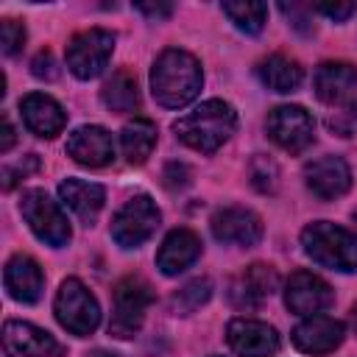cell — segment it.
<instances>
[{
  "label": "cell",
  "instance_id": "3",
  "mask_svg": "<svg viewBox=\"0 0 357 357\" xmlns=\"http://www.w3.org/2000/svg\"><path fill=\"white\" fill-rule=\"evenodd\" d=\"M301 245L312 262L329 271H340V273L357 271V234H351L343 226H335L329 220H315L301 231Z\"/></svg>",
  "mask_w": 357,
  "mask_h": 357
},
{
  "label": "cell",
  "instance_id": "6",
  "mask_svg": "<svg viewBox=\"0 0 357 357\" xmlns=\"http://www.w3.org/2000/svg\"><path fill=\"white\" fill-rule=\"evenodd\" d=\"M112 50H114V33L112 31L86 28V31H78L67 42L64 59H67V67H70V73L75 78L89 81V78L103 73V67L112 59Z\"/></svg>",
  "mask_w": 357,
  "mask_h": 357
},
{
  "label": "cell",
  "instance_id": "8",
  "mask_svg": "<svg viewBox=\"0 0 357 357\" xmlns=\"http://www.w3.org/2000/svg\"><path fill=\"white\" fill-rule=\"evenodd\" d=\"M159 220L162 215L151 195H134L112 218V237L123 248H137L145 240H151V234L159 229Z\"/></svg>",
  "mask_w": 357,
  "mask_h": 357
},
{
  "label": "cell",
  "instance_id": "26",
  "mask_svg": "<svg viewBox=\"0 0 357 357\" xmlns=\"http://www.w3.org/2000/svg\"><path fill=\"white\" fill-rule=\"evenodd\" d=\"M223 14L245 33H259L268 17V6L257 0H240V3H223Z\"/></svg>",
  "mask_w": 357,
  "mask_h": 357
},
{
  "label": "cell",
  "instance_id": "10",
  "mask_svg": "<svg viewBox=\"0 0 357 357\" xmlns=\"http://www.w3.org/2000/svg\"><path fill=\"white\" fill-rule=\"evenodd\" d=\"M315 95L321 103L343 109L357 106V67L349 61H324L315 70Z\"/></svg>",
  "mask_w": 357,
  "mask_h": 357
},
{
  "label": "cell",
  "instance_id": "16",
  "mask_svg": "<svg viewBox=\"0 0 357 357\" xmlns=\"http://www.w3.org/2000/svg\"><path fill=\"white\" fill-rule=\"evenodd\" d=\"M343 324L329 315H307L296 329H293V346L304 354H329L343 343Z\"/></svg>",
  "mask_w": 357,
  "mask_h": 357
},
{
  "label": "cell",
  "instance_id": "18",
  "mask_svg": "<svg viewBox=\"0 0 357 357\" xmlns=\"http://www.w3.org/2000/svg\"><path fill=\"white\" fill-rule=\"evenodd\" d=\"M20 114L28 131H33L36 137L53 139L56 134L64 131L67 126V112L45 92H31L20 100Z\"/></svg>",
  "mask_w": 357,
  "mask_h": 357
},
{
  "label": "cell",
  "instance_id": "39",
  "mask_svg": "<svg viewBox=\"0 0 357 357\" xmlns=\"http://www.w3.org/2000/svg\"><path fill=\"white\" fill-rule=\"evenodd\" d=\"M212 357H218V354H212Z\"/></svg>",
  "mask_w": 357,
  "mask_h": 357
},
{
  "label": "cell",
  "instance_id": "1",
  "mask_svg": "<svg viewBox=\"0 0 357 357\" xmlns=\"http://www.w3.org/2000/svg\"><path fill=\"white\" fill-rule=\"evenodd\" d=\"M201 64L195 56L178 47H167L159 53L151 70V92L159 106L181 109L201 92Z\"/></svg>",
  "mask_w": 357,
  "mask_h": 357
},
{
  "label": "cell",
  "instance_id": "25",
  "mask_svg": "<svg viewBox=\"0 0 357 357\" xmlns=\"http://www.w3.org/2000/svg\"><path fill=\"white\" fill-rule=\"evenodd\" d=\"M120 145L131 165H142L156 148V126L148 117H134L131 123L123 126Z\"/></svg>",
  "mask_w": 357,
  "mask_h": 357
},
{
  "label": "cell",
  "instance_id": "27",
  "mask_svg": "<svg viewBox=\"0 0 357 357\" xmlns=\"http://www.w3.org/2000/svg\"><path fill=\"white\" fill-rule=\"evenodd\" d=\"M209 296H212V282H209V279H192V282H187V284L170 298V304H173L176 312L190 315V312H195L201 304H206Z\"/></svg>",
  "mask_w": 357,
  "mask_h": 357
},
{
  "label": "cell",
  "instance_id": "17",
  "mask_svg": "<svg viewBox=\"0 0 357 357\" xmlns=\"http://www.w3.org/2000/svg\"><path fill=\"white\" fill-rule=\"evenodd\" d=\"M67 156L84 167H103L114 159V137L103 126H81L67 137Z\"/></svg>",
  "mask_w": 357,
  "mask_h": 357
},
{
  "label": "cell",
  "instance_id": "11",
  "mask_svg": "<svg viewBox=\"0 0 357 357\" xmlns=\"http://www.w3.org/2000/svg\"><path fill=\"white\" fill-rule=\"evenodd\" d=\"M332 301H335V293L321 276H315L312 271L290 273V279L284 284V304H287L290 312L315 315V312L332 307Z\"/></svg>",
  "mask_w": 357,
  "mask_h": 357
},
{
  "label": "cell",
  "instance_id": "23",
  "mask_svg": "<svg viewBox=\"0 0 357 357\" xmlns=\"http://www.w3.org/2000/svg\"><path fill=\"white\" fill-rule=\"evenodd\" d=\"M257 75H259V81H262L268 89L282 92V95H284V92H296L298 84L304 81L301 64H298L296 59L284 56V53H273V56L262 59L259 67H257Z\"/></svg>",
  "mask_w": 357,
  "mask_h": 357
},
{
  "label": "cell",
  "instance_id": "31",
  "mask_svg": "<svg viewBox=\"0 0 357 357\" xmlns=\"http://www.w3.org/2000/svg\"><path fill=\"white\" fill-rule=\"evenodd\" d=\"M36 167H39V159H36V153H28V156H22L20 162H14V165H6V167H3V190H11L17 181H22L25 176H31Z\"/></svg>",
  "mask_w": 357,
  "mask_h": 357
},
{
  "label": "cell",
  "instance_id": "4",
  "mask_svg": "<svg viewBox=\"0 0 357 357\" xmlns=\"http://www.w3.org/2000/svg\"><path fill=\"white\" fill-rule=\"evenodd\" d=\"M53 312H56V321L78 337L92 335L100 324V307L95 296L86 290L81 279H73V276L61 282L56 301H53Z\"/></svg>",
  "mask_w": 357,
  "mask_h": 357
},
{
  "label": "cell",
  "instance_id": "28",
  "mask_svg": "<svg viewBox=\"0 0 357 357\" xmlns=\"http://www.w3.org/2000/svg\"><path fill=\"white\" fill-rule=\"evenodd\" d=\"M248 173H251V184H254L259 192H273L276 184H279V167H276V162H273L271 156L257 153V156L251 159Z\"/></svg>",
  "mask_w": 357,
  "mask_h": 357
},
{
  "label": "cell",
  "instance_id": "30",
  "mask_svg": "<svg viewBox=\"0 0 357 357\" xmlns=\"http://www.w3.org/2000/svg\"><path fill=\"white\" fill-rule=\"evenodd\" d=\"M0 45H3V53L6 56L20 53L22 45H25V28H22V22L3 20V25H0Z\"/></svg>",
  "mask_w": 357,
  "mask_h": 357
},
{
  "label": "cell",
  "instance_id": "35",
  "mask_svg": "<svg viewBox=\"0 0 357 357\" xmlns=\"http://www.w3.org/2000/svg\"><path fill=\"white\" fill-rule=\"evenodd\" d=\"M134 8L142 11V14H148V17H156V20L173 14V3H137Z\"/></svg>",
  "mask_w": 357,
  "mask_h": 357
},
{
  "label": "cell",
  "instance_id": "21",
  "mask_svg": "<svg viewBox=\"0 0 357 357\" xmlns=\"http://www.w3.org/2000/svg\"><path fill=\"white\" fill-rule=\"evenodd\" d=\"M201 257V240L190 229H173L156 251V268L165 276H178Z\"/></svg>",
  "mask_w": 357,
  "mask_h": 357
},
{
  "label": "cell",
  "instance_id": "5",
  "mask_svg": "<svg viewBox=\"0 0 357 357\" xmlns=\"http://www.w3.org/2000/svg\"><path fill=\"white\" fill-rule=\"evenodd\" d=\"M20 212L25 218V223L31 226V231L42 243H47L53 248H61V245L70 243V234L73 231H70L67 215L61 212L59 201H53L45 190H28V192H22Z\"/></svg>",
  "mask_w": 357,
  "mask_h": 357
},
{
  "label": "cell",
  "instance_id": "14",
  "mask_svg": "<svg viewBox=\"0 0 357 357\" xmlns=\"http://www.w3.org/2000/svg\"><path fill=\"white\" fill-rule=\"evenodd\" d=\"M215 240L226 245H254L262 237V220L245 206H223L209 220Z\"/></svg>",
  "mask_w": 357,
  "mask_h": 357
},
{
  "label": "cell",
  "instance_id": "24",
  "mask_svg": "<svg viewBox=\"0 0 357 357\" xmlns=\"http://www.w3.org/2000/svg\"><path fill=\"white\" fill-rule=\"evenodd\" d=\"M100 100L109 112L114 114H128L139 109V89H137V78L128 70H117L100 89Z\"/></svg>",
  "mask_w": 357,
  "mask_h": 357
},
{
  "label": "cell",
  "instance_id": "29",
  "mask_svg": "<svg viewBox=\"0 0 357 357\" xmlns=\"http://www.w3.org/2000/svg\"><path fill=\"white\" fill-rule=\"evenodd\" d=\"M326 126H329V131L337 134V137H354V134H357V106L335 109V112L326 117Z\"/></svg>",
  "mask_w": 357,
  "mask_h": 357
},
{
  "label": "cell",
  "instance_id": "19",
  "mask_svg": "<svg viewBox=\"0 0 357 357\" xmlns=\"http://www.w3.org/2000/svg\"><path fill=\"white\" fill-rule=\"evenodd\" d=\"M304 178L312 195L329 201V198L343 195L351 187V167L340 156H321L304 167Z\"/></svg>",
  "mask_w": 357,
  "mask_h": 357
},
{
  "label": "cell",
  "instance_id": "2",
  "mask_svg": "<svg viewBox=\"0 0 357 357\" xmlns=\"http://www.w3.org/2000/svg\"><path fill=\"white\" fill-rule=\"evenodd\" d=\"M237 128V112L226 100H204L195 112L173 123L176 137L198 153H215Z\"/></svg>",
  "mask_w": 357,
  "mask_h": 357
},
{
  "label": "cell",
  "instance_id": "37",
  "mask_svg": "<svg viewBox=\"0 0 357 357\" xmlns=\"http://www.w3.org/2000/svg\"><path fill=\"white\" fill-rule=\"evenodd\" d=\"M14 126H11V120H8V114H3V142H0V151L3 153H8L11 151V145H14Z\"/></svg>",
  "mask_w": 357,
  "mask_h": 357
},
{
  "label": "cell",
  "instance_id": "22",
  "mask_svg": "<svg viewBox=\"0 0 357 357\" xmlns=\"http://www.w3.org/2000/svg\"><path fill=\"white\" fill-rule=\"evenodd\" d=\"M59 195L86 226L98 218V212L103 209V201H106V190L100 184L84 181V178H64L59 184Z\"/></svg>",
  "mask_w": 357,
  "mask_h": 357
},
{
  "label": "cell",
  "instance_id": "9",
  "mask_svg": "<svg viewBox=\"0 0 357 357\" xmlns=\"http://www.w3.org/2000/svg\"><path fill=\"white\" fill-rule=\"evenodd\" d=\"M268 137L287 153H301L312 145L315 139V120L307 109L301 106H276L268 112L265 120Z\"/></svg>",
  "mask_w": 357,
  "mask_h": 357
},
{
  "label": "cell",
  "instance_id": "33",
  "mask_svg": "<svg viewBox=\"0 0 357 357\" xmlns=\"http://www.w3.org/2000/svg\"><path fill=\"white\" fill-rule=\"evenodd\" d=\"M31 73H33L36 78L53 81V78L59 75V70H56V61H53V53H50V50H39V53H36V59L31 61Z\"/></svg>",
  "mask_w": 357,
  "mask_h": 357
},
{
  "label": "cell",
  "instance_id": "34",
  "mask_svg": "<svg viewBox=\"0 0 357 357\" xmlns=\"http://www.w3.org/2000/svg\"><path fill=\"white\" fill-rule=\"evenodd\" d=\"M354 8H357L354 3H318L315 6V11H321V14L332 17V20H346V17H351Z\"/></svg>",
  "mask_w": 357,
  "mask_h": 357
},
{
  "label": "cell",
  "instance_id": "13",
  "mask_svg": "<svg viewBox=\"0 0 357 357\" xmlns=\"http://www.w3.org/2000/svg\"><path fill=\"white\" fill-rule=\"evenodd\" d=\"M276 287H279V273L265 262H254L231 279L229 298L240 310H254L262 301H268L276 293Z\"/></svg>",
  "mask_w": 357,
  "mask_h": 357
},
{
  "label": "cell",
  "instance_id": "7",
  "mask_svg": "<svg viewBox=\"0 0 357 357\" xmlns=\"http://www.w3.org/2000/svg\"><path fill=\"white\" fill-rule=\"evenodd\" d=\"M153 301V290L145 279L139 276H128L123 282H117L114 287V310H112V321H109V335L126 340L134 337L142 326L145 310Z\"/></svg>",
  "mask_w": 357,
  "mask_h": 357
},
{
  "label": "cell",
  "instance_id": "12",
  "mask_svg": "<svg viewBox=\"0 0 357 357\" xmlns=\"http://www.w3.org/2000/svg\"><path fill=\"white\" fill-rule=\"evenodd\" d=\"M226 340L240 357H273L279 351V335L271 324L254 318H234L226 326Z\"/></svg>",
  "mask_w": 357,
  "mask_h": 357
},
{
  "label": "cell",
  "instance_id": "15",
  "mask_svg": "<svg viewBox=\"0 0 357 357\" xmlns=\"http://www.w3.org/2000/svg\"><path fill=\"white\" fill-rule=\"evenodd\" d=\"M3 349L8 357H59L61 354V346L50 332L25 321H6Z\"/></svg>",
  "mask_w": 357,
  "mask_h": 357
},
{
  "label": "cell",
  "instance_id": "32",
  "mask_svg": "<svg viewBox=\"0 0 357 357\" xmlns=\"http://www.w3.org/2000/svg\"><path fill=\"white\" fill-rule=\"evenodd\" d=\"M282 8V14H287V20H290V25L293 28H298L301 33H310L312 31V25H310V8L307 6H296V3H282L279 6Z\"/></svg>",
  "mask_w": 357,
  "mask_h": 357
},
{
  "label": "cell",
  "instance_id": "20",
  "mask_svg": "<svg viewBox=\"0 0 357 357\" xmlns=\"http://www.w3.org/2000/svg\"><path fill=\"white\" fill-rule=\"evenodd\" d=\"M3 284H6L11 298H17L22 304H33V301H39V296L45 290V273L36 265V259H31L25 254H17L6 262Z\"/></svg>",
  "mask_w": 357,
  "mask_h": 357
},
{
  "label": "cell",
  "instance_id": "38",
  "mask_svg": "<svg viewBox=\"0 0 357 357\" xmlns=\"http://www.w3.org/2000/svg\"><path fill=\"white\" fill-rule=\"evenodd\" d=\"M351 326H354V332H357V304L351 307Z\"/></svg>",
  "mask_w": 357,
  "mask_h": 357
},
{
  "label": "cell",
  "instance_id": "36",
  "mask_svg": "<svg viewBox=\"0 0 357 357\" xmlns=\"http://www.w3.org/2000/svg\"><path fill=\"white\" fill-rule=\"evenodd\" d=\"M165 184H167V187H184V184H187V167L178 165V162L167 165V170H165Z\"/></svg>",
  "mask_w": 357,
  "mask_h": 357
}]
</instances>
